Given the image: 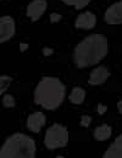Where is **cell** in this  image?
I'll return each instance as SVG.
<instances>
[{"instance_id": "6da1fadb", "label": "cell", "mask_w": 122, "mask_h": 158, "mask_svg": "<svg viewBox=\"0 0 122 158\" xmlns=\"http://www.w3.org/2000/svg\"><path fill=\"white\" fill-rule=\"evenodd\" d=\"M109 51L107 39L102 34H90L81 40L73 50V62L78 68L99 63Z\"/></svg>"}, {"instance_id": "7a4b0ae2", "label": "cell", "mask_w": 122, "mask_h": 158, "mask_svg": "<svg viewBox=\"0 0 122 158\" xmlns=\"http://www.w3.org/2000/svg\"><path fill=\"white\" fill-rule=\"evenodd\" d=\"M66 88L59 78L44 77L34 89V102L44 110H56L65 100Z\"/></svg>"}, {"instance_id": "3957f363", "label": "cell", "mask_w": 122, "mask_h": 158, "mask_svg": "<svg viewBox=\"0 0 122 158\" xmlns=\"http://www.w3.org/2000/svg\"><path fill=\"white\" fill-rule=\"evenodd\" d=\"M0 158H36V142L26 134L15 133L1 146Z\"/></svg>"}, {"instance_id": "277c9868", "label": "cell", "mask_w": 122, "mask_h": 158, "mask_svg": "<svg viewBox=\"0 0 122 158\" xmlns=\"http://www.w3.org/2000/svg\"><path fill=\"white\" fill-rule=\"evenodd\" d=\"M68 142V130L62 124L55 123L49 127L44 135V145L49 150L65 147Z\"/></svg>"}, {"instance_id": "5b68a950", "label": "cell", "mask_w": 122, "mask_h": 158, "mask_svg": "<svg viewBox=\"0 0 122 158\" xmlns=\"http://www.w3.org/2000/svg\"><path fill=\"white\" fill-rule=\"evenodd\" d=\"M16 24L11 16H2L0 19V41L5 43L15 35Z\"/></svg>"}, {"instance_id": "8992f818", "label": "cell", "mask_w": 122, "mask_h": 158, "mask_svg": "<svg viewBox=\"0 0 122 158\" xmlns=\"http://www.w3.org/2000/svg\"><path fill=\"white\" fill-rule=\"evenodd\" d=\"M46 7H48L46 0H32L27 5L26 15H27V17H29L31 21L36 22V21H38L44 15Z\"/></svg>"}, {"instance_id": "52a82bcc", "label": "cell", "mask_w": 122, "mask_h": 158, "mask_svg": "<svg viewBox=\"0 0 122 158\" xmlns=\"http://www.w3.org/2000/svg\"><path fill=\"white\" fill-rule=\"evenodd\" d=\"M104 20L109 24H122V0L116 1L107 7L104 15Z\"/></svg>"}, {"instance_id": "ba28073f", "label": "cell", "mask_w": 122, "mask_h": 158, "mask_svg": "<svg viewBox=\"0 0 122 158\" xmlns=\"http://www.w3.org/2000/svg\"><path fill=\"white\" fill-rule=\"evenodd\" d=\"M97 24V17L93 12L85 11L78 15L75 21V27L77 29H92Z\"/></svg>"}, {"instance_id": "9c48e42d", "label": "cell", "mask_w": 122, "mask_h": 158, "mask_svg": "<svg viewBox=\"0 0 122 158\" xmlns=\"http://www.w3.org/2000/svg\"><path fill=\"white\" fill-rule=\"evenodd\" d=\"M110 76L109 69L105 66H99L97 68H94L90 74H89V79H88V84L89 85H102V83H105Z\"/></svg>"}, {"instance_id": "30bf717a", "label": "cell", "mask_w": 122, "mask_h": 158, "mask_svg": "<svg viewBox=\"0 0 122 158\" xmlns=\"http://www.w3.org/2000/svg\"><path fill=\"white\" fill-rule=\"evenodd\" d=\"M45 122H46V118L43 112H34L28 116L26 124L28 130H31L32 133H39L41 128L45 125Z\"/></svg>"}, {"instance_id": "8fae6325", "label": "cell", "mask_w": 122, "mask_h": 158, "mask_svg": "<svg viewBox=\"0 0 122 158\" xmlns=\"http://www.w3.org/2000/svg\"><path fill=\"white\" fill-rule=\"evenodd\" d=\"M102 158H122V134L119 135L109 146Z\"/></svg>"}, {"instance_id": "7c38bea8", "label": "cell", "mask_w": 122, "mask_h": 158, "mask_svg": "<svg viewBox=\"0 0 122 158\" xmlns=\"http://www.w3.org/2000/svg\"><path fill=\"white\" fill-rule=\"evenodd\" d=\"M111 134H112V129L107 124L99 125L94 130V138H95V140H98V141H105V140H107V139L111 136Z\"/></svg>"}, {"instance_id": "4fadbf2b", "label": "cell", "mask_w": 122, "mask_h": 158, "mask_svg": "<svg viewBox=\"0 0 122 158\" xmlns=\"http://www.w3.org/2000/svg\"><path fill=\"white\" fill-rule=\"evenodd\" d=\"M85 99V91L80 86H76L72 89V91L68 95V100L75 105H81Z\"/></svg>"}, {"instance_id": "5bb4252c", "label": "cell", "mask_w": 122, "mask_h": 158, "mask_svg": "<svg viewBox=\"0 0 122 158\" xmlns=\"http://www.w3.org/2000/svg\"><path fill=\"white\" fill-rule=\"evenodd\" d=\"M60 1H62L63 4H66V5H68V6L75 7L76 10H82V9H84L92 0H60Z\"/></svg>"}, {"instance_id": "9a60e30c", "label": "cell", "mask_w": 122, "mask_h": 158, "mask_svg": "<svg viewBox=\"0 0 122 158\" xmlns=\"http://www.w3.org/2000/svg\"><path fill=\"white\" fill-rule=\"evenodd\" d=\"M11 81H12V78L9 76H1L0 77V94L1 95L5 94V91L7 90V88L11 84Z\"/></svg>"}, {"instance_id": "2e32d148", "label": "cell", "mask_w": 122, "mask_h": 158, "mask_svg": "<svg viewBox=\"0 0 122 158\" xmlns=\"http://www.w3.org/2000/svg\"><path fill=\"white\" fill-rule=\"evenodd\" d=\"M2 105H4L5 108H12V107H15L16 102H15L14 96L10 95V94H4V96H2Z\"/></svg>"}, {"instance_id": "e0dca14e", "label": "cell", "mask_w": 122, "mask_h": 158, "mask_svg": "<svg viewBox=\"0 0 122 158\" xmlns=\"http://www.w3.org/2000/svg\"><path fill=\"white\" fill-rule=\"evenodd\" d=\"M61 19H62V16H61L60 14H58V12L50 14V22H51V23H58Z\"/></svg>"}, {"instance_id": "ac0fdd59", "label": "cell", "mask_w": 122, "mask_h": 158, "mask_svg": "<svg viewBox=\"0 0 122 158\" xmlns=\"http://www.w3.org/2000/svg\"><path fill=\"white\" fill-rule=\"evenodd\" d=\"M90 122H92V118L89 117V116H82L81 118V125L82 127H89V124H90Z\"/></svg>"}, {"instance_id": "d6986e66", "label": "cell", "mask_w": 122, "mask_h": 158, "mask_svg": "<svg viewBox=\"0 0 122 158\" xmlns=\"http://www.w3.org/2000/svg\"><path fill=\"white\" fill-rule=\"evenodd\" d=\"M97 111H98V113H99V114H104V113L107 111V107H106L105 105H102V103H99V105H98Z\"/></svg>"}, {"instance_id": "ffe728a7", "label": "cell", "mask_w": 122, "mask_h": 158, "mask_svg": "<svg viewBox=\"0 0 122 158\" xmlns=\"http://www.w3.org/2000/svg\"><path fill=\"white\" fill-rule=\"evenodd\" d=\"M53 52H54V50L50 49V48H44V49H43V55H44V56H50Z\"/></svg>"}, {"instance_id": "44dd1931", "label": "cell", "mask_w": 122, "mask_h": 158, "mask_svg": "<svg viewBox=\"0 0 122 158\" xmlns=\"http://www.w3.org/2000/svg\"><path fill=\"white\" fill-rule=\"evenodd\" d=\"M28 44L27 43H20V51L21 52H23V51H26L27 49H28Z\"/></svg>"}, {"instance_id": "7402d4cb", "label": "cell", "mask_w": 122, "mask_h": 158, "mask_svg": "<svg viewBox=\"0 0 122 158\" xmlns=\"http://www.w3.org/2000/svg\"><path fill=\"white\" fill-rule=\"evenodd\" d=\"M117 110H119L120 114H122V101H119V102H117Z\"/></svg>"}, {"instance_id": "603a6c76", "label": "cell", "mask_w": 122, "mask_h": 158, "mask_svg": "<svg viewBox=\"0 0 122 158\" xmlns=\"http://www.w3.org/2000/svg\"><path fill=\"white\" fill-rule=\"evenodd\" d=\"M56 158H63V157H62V156H58Z\"/></svg>"}]
</instances>
